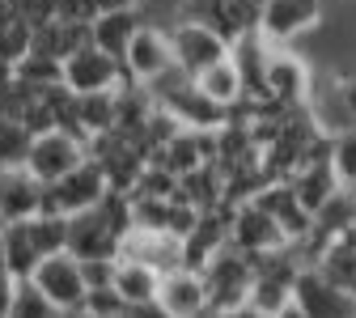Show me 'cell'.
<instances>
[{"mask_svg": "<svg viewBox=\"0 0 356 318\" xmlns=\"http://www.w3.org/2000/svg\"><path fill=\"white\" fill-rule=\"evenodd\" d=\"M305 115L314 119V127L323 136H335L352 123L348 111V94H343V72L339 68H314V85H309V98H305Z\"/></svg>", "mask_w": 356, "mask_h": 318, "instance_id": "13", "label": "cell"}, {"mask_svg": "<svg viewBox=\"0 0 356 318\" xmlns=\"http://www.w3.org/2000/svg\"><path fill=\"white\" fill-rule=\"evenodd\" d=\"M140 26H145L140 9H102L94 22H89V38H94L98 47H106L111 56H119V60H123L131 34H136Z\"/></svg>", "mask_w": 356, "mask_h": 318, "instance_id": "19", "label": "cell"}, {"mask_svg": "<svg viewBox=\"0 0 356 318\" xmlns=\"http://www.w3.org/2000/svg\"><path fill=\"white\" fill-rule=\"evenodd\" d=\"M42 191H47V183H42L26 161L0 166V225L38 216L42 212Z\"/></svg>", "mask_w": 356, "mask_h": 318, "instance_id": "14", "label": "cell"}, {"mask_svg": "<svg viewBox=\"0 0 356 318\" xmlns=\"http://www.w3.org/2000/svg\"><path fill=\"white\" fill-rule=\"evenodd\" d=\"M26 149H30V127L22 119L0 115V166L26 161Z\"/></svg>", "mask_w": 356, "mask_h": 318, "instance_id": "27", "label": "cell"}, {"mask_svg": "<svg viewBox=\"0 0 356 318\" xmlns=\"http://www.w3.org/2000/svg\"><path fill=\"white\" fill-rule=\"evenodd\" d=\"M293 310L305 318H343V314H356V293L339 289L314 263H305L293 276Z\"/></svg>", "mask_w": 356, "mask_h": 318, "instance_id": "7", "label": "cell"}, {"mask_svg": "<svg viewBox=\"0 0 356 318\" xmlns=\"http://www.w3.org/2000/svg\"><path fill=\"white\" fill-rule=\"evenodd\" d=\"M30 280L42 289V297L51 301L56 314H81L85 310V271H81V259L72 251H51V255H42L38 267L30 271Z\"/></svg>", "mask_w": 356, "mask_h": 318, "instance_id": "3", "label": "cell"}, {"mask_svg": "<svg viewBox=\"0 0 356 318\" xmlns=\"http://www.w3.org/2000/svg\"><path fill=\"white\" fill-rule=\"evenodd\" d=\"M327 157L339 174V183L343 187H356V127H343L335 132L331 141H327Z\"/></svg>", "mask_w": 356, "mask_h": 318, "instance_id": "25", "label": "cell"}, {"mask_svg": "<svg viewBox=\"0 0 356 318\" xmlns=\"http://www.w3.org/2000/svg\"><path fill=\"white\" fill-rule=\"evenodd\" d=\"M13 285H17V276L0 280V314H9V305H13Z\"/></svg>", "mask_w": 356, "mask_h": 318, "instance_id": "30", "label": "cell"}, {"mask_svg": "<svg viewBox=\"0 0 356 318\" xmlns=\"http://www.w3.org/2000/svg\"><path fill=\"white\" fill-rule=\"evenodd\" d=\"M106 191H111L106 170L94 157H85L81 166H72L68 174H60V178H51V183H47V191H42V212H64V216H72V212H85V208L102 204Z\"/></svg>", "mask_w": 356, "mask_h": 318, "instance_id": "4", "label": "cell"}, {"mask_svg": "<svg viewBox=\"0 0 356 318\" xmlns=\"http://www.w3.org/2000/svg\"><path fill=\"white\" fill-rule=\"evenodd\" d=\"M170 47H174V64L183 68V72H204L208 64H216L220 56H229V38L212 30L208 22L200 17H174L170 26Z\"/></svg>", "mask_w": 356, "mask_h": 318, "instance_id": "5", "label": "cell"}, {"mask_svg": "<svg viewBox=\"0 0 356 318\" xmlns=\"http://www.w3.org/2000/svg\"><path fill=\"white\" fill-rule=\"evenodd\" d=\"M200 271L208 280V314H246V297L254 280V259L246 251L225 242Z\"/></svg>", "mask_w": 356, "mask_h": 318, "instance_id": "1", "label": "cell"}, {"mask_svg": "<svg viewBox=\"0 0 356 318\" xmlns=\"http://www.w3.org/2000/svg\"><path fill=\"white\" fill-rule=\"evenodd\" d=\"M157 310L170 318H195L208 314V280L204 271L191 263H178L170 271H161L157 280Z\"/></svg>", "mask_w": 356, "mask_h": 318, "instance_id": "12", "label": "cell"}, {"mask_svg": "<svg viewBox=\"0 0 356 318\" xmlns=\"http://www.w3.org/2000/svg\"><path fill=\"white\" fill-rule=\"evenodd\" d=\"M30 234H34L42 255L68 251V216L64 212H38V216H30Z\"/></svg>", "mask_w": 356, "mask_h": 318, "instance_id": "24", "label": "cell"}, {"mask_svg": "<svg viewBox=\"0 0 356 318\" xmlns=\"http://www.w3.org/2000/svg\"><path fill=\"white\" fill-rule=\"evenodd\" d=\"M309 85H314V64L297 47H272L267 51V98L280 106H305Z\"/></svg>", "mask_w": 356, "mask_h": 318, "instance_id": "9", "label": "cell"}, {"mask_svg": "<svg viewBox=\"0 0 356 318\" xmlns=\"http://www.w3.org/2000/svg\"><path fill=\"white\" fill-rule=\"evenodd\" d=\"M327 5H352V0H327Z\"/></svg>", "mask_w": 356, "mask_h": 318, "instance_id": "33", "label": "cell"}, {"mask_svg": "<svg viewBox=\"0 0 356 318\" xmlns=\"http://www.w3.org/2000/svg\"><path fill=\"white\" fill-rule=\"evenodd\" d=\"M5 276H13V271H9V259H5V234H0V280Z\"/></svg>", "mask_w": 356, "mask_h": 318, "instance_id": "31", "label": "cell"}, {"mask_svg": "<svg viewBox=\"0 0 356 318\" xmlns=\"http://www.w3.org/2000/svg\"><path fill=\"white\" fill-rule=\"evenodd\" d=\"M174 68V47H170V30L165 26H153L145 22L136 34H131L127 51H123V77L140 81V85H153L161 72Z\"/></svg>", "mask_w": 356, "mask_h": 318, "instance_id": "10", "label": "cell"}, {"mask_svg": "<svg viewBox=\"0 0 356 318\" xmlns=\"http://www.w3.org/2000/svg\"><path fill=\"white\" fill-rule=\"evenodd\" d=\"M81 318H127V301L115 293V285L89 289V293H85V310H81Z\"/></svg>", "mask_w": 356, "mask_h": 318, "instance_id": "28", "label": "cell"}, {"mask_svg": "<svg viewBox=\"0 0 356 318\" xmlns=\"http://www.w3.org/2000/svg\"><path fill=\"white\" fill-rule=\"evenodd\" d=\"M343 238H348V242H352V246H356V221H352V225H348V234H343Z\"/></svg>", "mask_w": 356, "mask_h": 318, "instance_id": "32", "label": "cell"}, {"mask_svg": "<svg viewBox=\"0 0 356 318\" xmlns=\"http://www.w3.org/2000/svg\"><path fill=\"white\" fill-rule=\"evenodd\" d=\"M229 242L246 255H263V251L284 246L289 238L280 234V225L259 200H242V204H229Z\"/></svg>", "mask_w": 356, "mask_h": 318, "instance_id": "15", "label": "cell"}, {"mask_svg": "<svg viewBox=\"0 0 356 318\" xmlns=\"http://www.w3.org/2000/svg\"><path fill=\"white\" fill-rule=\"evenodd\" d=\"M0 234H5V259H9V271L13 276H30L38 267L42 251L30 234V221H13V225H0Z\"/></svg>", "mask_w": 356, "mask_h": 318, "instance_id": "22", "label": "cell"}, {"mask_svg": "<svg viewBox=\"0 0 356 318\" xmlns=\"http://www.w3.org/2000/svg\"><path fill=\"white\" fill-rule=\"evenodd\" d=\"M195 85L204 89V98H212L216 106H238L246 98V85H242V72L234 64V56H220L216 64H208L204 72H195Z\"/></svg>", "mask_w": 356, "mask_h": 318, "instance_id": "20", "label": "cell"}, {"mask_svg": "<svg viewBox=\"0 0 356 318\" xmlns=\"http://www.w3.org/2000/svg\"><path fill=\"white\" fill-rule=\"evenodd\" d=\"M115 255L111 259H81V271H85V285L89 289H102V285H111L115 280Z\"/></svg>", "mask_w": 356, "mask_h": 318, "instance_id": "29", "label": "cell"}, {"mask_svg": "<svg viewBox=\"0 0 356 318\" xmlns=\"http://www.w3.org/2000/svg\"><path fill=\"white\" fill-rule=\"evenodd\" d=\"M254 200L272 212V221L280 225V234L289 238V242H301L309 230H314V212H309L301 200H297V191L289 187V178H276V183H263L259 191H254Z\"/></svg>", "mask_w": 356, "mask_h": 318, "instance_id": "16", "label": "cell"}, {"mask_svg": "<svg viewBox=\"0 0 356 318\" xmlns=\"http://www.w3.org/2000/svg\"><path fill=\"white\" fill-rule=\"evenodd\" d=\"M119 259H136V263H149L153 271H170L178 263H187V246H183V234L127 225L119 234Z\"/></svg>", "mask_w": 356, "mask_h": 318, "instance_id": "11", "label": "cell"}, {"mask_svg": "<svg viewBox=\"0 0 356 318\" xmlns=\"http://www.w3.org/2000/svg\"><path fill=\"white\" fill-rule=\"evenodd\" d=\"M123 81V60L98 47L94 38H85L81 47L64 56V85L72 94H89V89H115Z\"/></svg>", "mask_w": 356, "mask_h": 318, "instance_id": "8", "label": "cell"}, {"mask_svg": "<svg viewBox=\"0 0 356 318\" xmlns=\"http://www.w3.org/2000/svg\"><path fill=\"white\" fill-rule=\"evenodd\" d=\"M314 267L323 271V276H331L339 289H348V293H356V246L339 234V238H331L327 246H323V255L314 259Z\"/></svg>", "mask_w": 356, "mask_h": 318, "instance_id": "23", "label": "cell"}, {"mask_svg": "<svg viewBox=\"0 0 356 318\" xmlns=\"http://www.w3.org/2000/svg\"><path fill=\"white\" fill-rule=\"evenodd\" d=\"M327 22V0H259L254 30L272 47H297V38L314 34Z\"/></svg>", "mask_w": 356, "mask_h": 318, "instance_id": "2", "label": "cell"}, {"mask_svg": "<svg viewBox=\"0 0 356 318\" xmlns=\"http://www.w3.org/2000/svg\"><path fill=\"white\" fill-rule=\"evenodd\" d=\"M157 280H161V271H153L149 263L119 259L111 285H115V293L127 301V314H161V310H157Z\"/></svg>", "mask_w": 356, "mask_h": 318, "instance_id": "17", "label": "cell"}, {"mask_svg": "<svg viewBox=\"0 0 356 318\" xmlns=\"http://www.w3.org/2000/svg\"><path fill=\"white\" fill-rule=\"evenodd\" d=\"M115 127V89H89L76 94V132L85 136H102Z\"/></svg>", "mask_w": 356, "mask_h": 318, "instance_id": "21", "label": "cell"}, {"mask_svg": "<svg viewBox=\"0 0 356 318\" xmlns=\"http://www.w3.org/2000/svg\"><path fill=\"white\" fill-rule=\"evenodd\" d=\"M89 157V141L68 127H42L30 136V149H26V166L42 178V183H51V178L68 174L72 166H81Z\"/></svg>", "mask_w": 356, "mask_h": 318, "instance_id": "6", "label": "cell"}, {"mask_svg": "<svg viewBox=\"0 0 356 318\" xmlns=\"http://www.w3.org/2000/svg\"><path fill=\"white\" fill-rule=\"evenodd\" d=\"M9 314L13 318H51L56 310H51V301L42 297V289L30 280V276H17V285H13V305H9Z\"/></svg>", "mask_w": 356, "mask_h": 318, "instance_id": "26", "label": "cell"}, {"mask_svg": "<svg viewBox=\"0 0 356 318\" xmlns=\"http://www.w3.org/2000/svg\"><path fill=\"white\" fill-rule=\"evenodd\" d=\"M178 200H187L195 212H208V208H220L225 204V170L216 161H204L195 166L191 174L178 178Z\"/></svg>", "mask_w": 356, "mask_h": 318, "instance_id": "18", "label": "cell"}]
</instances>
